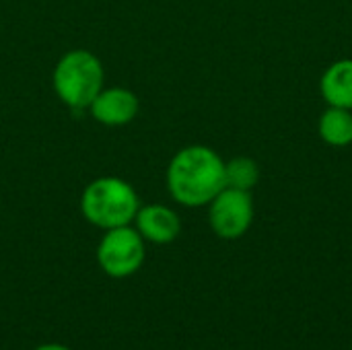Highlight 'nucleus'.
<instances>
[{
	"label": "nucleus",
	"mask_w": 352,
	"mask_h": 350,
	"mask_svg": "<svg viewBox=\"0 0 352 350\" xmlns=\"http://www.w3.org/2000/svg\"><path fill=\"white\" fill-rule=\"evenodd\" d=\"M351 350H352V349H351Z\"/></svg>",
	"instance_id": "obj_12"
},
{
	"label": "nucleus",
	"mask_w": 352,
	"mask_h": 350,
	"mask_svg": "<svg viewBox=\"0 0 352 350\" xmlns=\"http://www.w3.org/2000/svg\"><path fill=\"white\" fill-rule=\"evenodd\" d=\"M140 208V198L130 182L103 175L87 184L80 194V212L87 223L107 231L134 223Z\"/></svg>",
	"instance_id": "obj_2"
},
{
	"label": "nucleus",
	"mask_w": 352,
	"mask_h": 350,
	"mask_svg": "<svg viewBox=\"0 0 352 350\" xmlns=\"http://www.w3.org/2000/svg\"><path fill=\"white\" fill-rule=\"evenodd\" d=\"M146 258V241L134 225L103 231L97 245V264L109 278H128L136 274Z\"/></svg>",
	"instance_id": "obj_4"
},
{
	"label": "nucleus",
	"mask_w": 352,
	"mask_h": 350,
	"mask_svg": "<svg viewBox=\"0 0 352 350\" xmlns=\"http://www.w3.org/2000/svg\"><path fill=\"white\" fill-rule=\"evenodd\" d=\"M322 95L332 107H352V60L332 64L322 76Z\"/></svg>",
	"instance_id": "obj_8"
},
{
	"label": "nucleus",
	"mask_w": 352,
	"mask_h": 350,
	"mask_svg": "<svg viewBox=\"0 0 352 350\" xmlns=\"http://www.w3.org/2000/svg\"><path fill=\"white\" fill-rule=\"evenodd\" d=\"M134 229L142 235L146 243L167 245L173 243L182 233L179 215L165 204H146L140 206L134 217Z\"/></svg>",
	"instance_id": "obj_7"
},
{
	"label": "nucleus",
	"mask_w": 352,
	"mask_h": 350,
	"mask_svg": "<svg viewBox=\"0 0 352 350\" xmlns=\"http://www.w3.org/2000/svg\"><path fill=\"white\" fill-rule=\"evenodd\" d=\"M254 221V200L245 190L223 188L208 204V223L221 239H239Z\"/></svg>",
	"instance_id": "obj_5"
},
{
	"label": "nucleus",
	"mask_w": 352,
	"mask_h": 350,
	"mask_svg": "<svg viewBox=\"0 0 352 350\" xmlns=\"http://www.w3.org/2000/svg\"><path fill=\"white\" fill-rule=\"evenodd\" d=\"M258 165L248 157H237L225 163V188L250 192L258 182Z\"/></svg>",
	"instance_id": "obj_10"
},
{
	"label": "nucleus",
	"mask_w": 352,
	"mask_h": 350,
	"mask_svg": "<svg viewBox=\"0 0 352 350\" xmlns=\"http://www.w3.org/2000/svg\"><path fill=\"white\" fill-rule=\"evenodd\" d=\"M320 134L328 144L346 146L352 142V116L344 107H330L320 120Z\"/></svg>",
	"instance_id": "obj_9"
},
{
	"label": "nucleus",
	"mask_w": 352,
	"mask_h": 350,
	"mask_svg": "<svg viewBox=\"0 0 352 350\" xmlns=\"http://www.w3.org/2000/svg\"><path fill=\"white\" fill-rule=\"evenodd\" d=\"M52 83L58 99L66 107L82 111L89 109L93 99L105 87V70L99 56L93 52L70 50L56 62Z\"/></svg>",
	"instance_id": "obj_3"
},
{
	"label": "nucleus",
	"mask_w": 352,
	"mask_h": 350,
	"mask_svg": "<svg viewBox=\"0 0 352 350\" xmlns=\"http://www.w3.org/2000/svg\"><path fill=\"white\" fill-rule=\"evenodd\" d=\"M165 182L177 204L188 208L206 206L225 188V161L208 146H186L169 161Z\"/></svg>",
	"instance_id": "obj_1"
},
{
	"label": "nucleus",
	"mask_w": 352,
	"mask_h": 350,
	"mask_svg": "<svg viewBox=\"0 0 352 350\" xmlns=\"http://www.w3.org/2000/svg\"><path fill=\"white\" fill-rule=\"evenodd\" d=\"M138 109H140V101L136 93H132L130 89L103 87L87 111L91 113L95 122L109 126V128H118V126L130 124L138 116Z\"/></svg>",
	"instance_id": "obj_6"
},
{
	"label": "nucleus",
	"mask_w": 352,
	"mask_h": 350,
	"mask_svg": "<svg viewBox=\"0 0 352 350\" xmlns=\"http://www.w3.org/2000/svg\"><path fill=\"white\" fill-rule=\"evenodd\" d=\"M33 350H72L68 349V347H64V344H58V342H47V344H41V347H37V349Z\"/></svg>",
	"instance_id": "obj_11"
}]
</instances>
